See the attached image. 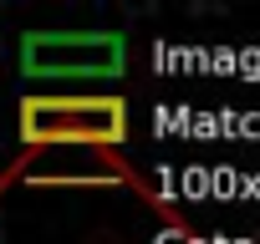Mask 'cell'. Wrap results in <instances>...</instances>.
<instances>
[{
    "label": "cell",
    "mask_w": 260,
    "mask_h": 244,
    "mask_svg": "<svg viewBox=\"0 0 260 244\" xmlns=\"http://www.w3.org/2000/svg\"><path fill=\"white\" fill-rule=\"evenodd\" d=\"M21 61L36 76H112L122 71V36H26Z\"/></svg>",
    "instance_id": "2"
},
{
    "label": "cell",
    "mask_w": 260,
    "mask_h": 244,
    "mask_svg": "<svg viewBox=\"0 0 260 244\" xmlns=\"http://www.w3.org/2000/svg\"><path fill=\"white\" fill-rule=\"evenodd\" d=\"M16 117H21V138L31 148H51V143L117 148L127 138L122 97H26Z\"/></svg>",
    "instance_id": "1"
}]
</instances>
